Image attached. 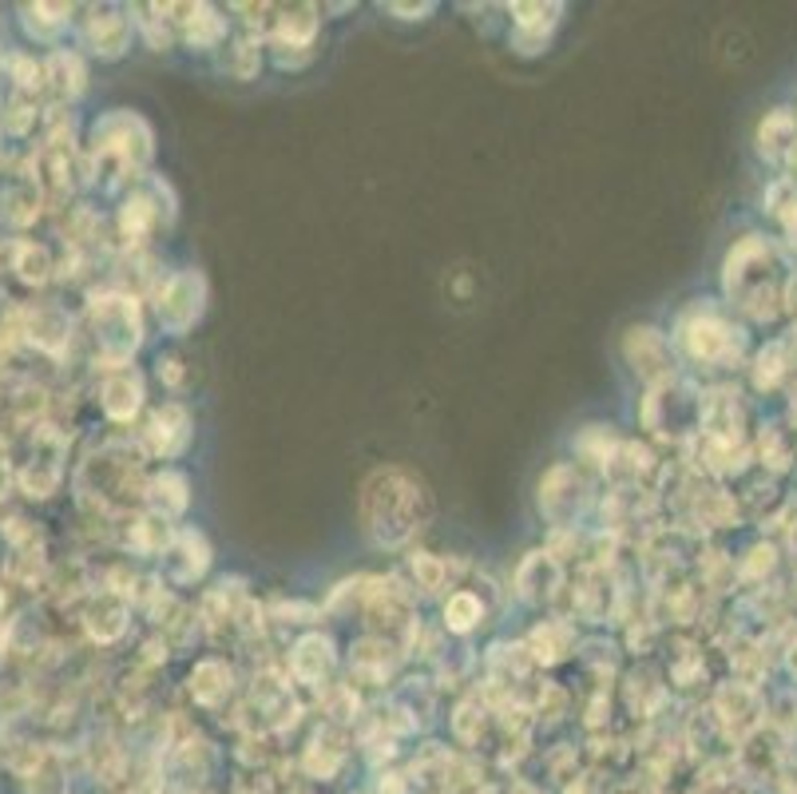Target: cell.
Instances as JSON below:
<instances>
[{"mask_svg": "<svg viewBox=\"0 0 797 794\" xmlns=\"http://www.w3.org/2000/svg\"><path fill=\"white\" fill-rule=\"evenodd\" d=\"M175 218H179V203L171 183L168 179L143 175L136 183V191L123 198V207H119L116 215V227H119V238H123V247L139 250L155 230L175 227Z\"/></svg>", "mask_w": 797, "mask_h": 794, "instance_id": "9", "label": "cell"}, {"mask_svg": "<svg viewBox=\"0 0 797 794\" xmlns=\"http://www.w3.org/2000/svg\"><path fill=\"white\" fill-rule=\"evenodd\" d=\"M444 615V632L449 635H473L476 627L484 624V615H488V608H484V600L476 592H468V588H461V592H453L449 600H444L441 608Z\"/></svg>", "mask_w": 797, "mask_h": 794, "instance_id": "38", "label": "cell"}, {"mask_svg": "<svg viewBox=\"0 0 797 794\" xmlns=\"http://www.w3.org/2000/svg\"><path fill=\"white\" fill-rule=\"evenodd\" d=\"M136 12V29L143 32V44L151 52H171V44L179 40V4H143Z\"/></svg>", "mask_w": 797, "mask_h": 794, "instance_id": "34", "label": "cell"}, {"mask_svg": "<svg viewBox=\"0 0 797 794\" xmlns=\"http://www.w3.org/2000/svg\"><path fill=\"white\" fill-rule=\"evenodd\" d=\"M623 695H627V704L635 715H650L655 707L667 699V684H663V675L655 672V667H631L627 675H623Z\"/></svg>", "mask_w": 797, "mask_h": 794, "instance_id": "36", "label": "cell"}, {"mask_svg": "<svg viewBox=\"0 0 797 794\" xmlns=\"http://www.w3.org/2000/svg\"><path fill=\"white\" fill-rule=\"evenodd\" d=\"M345 759V747H342V734L334 731V727H317L314 734H310V747H305V771L317 774V779H330V774L342 766Z\"/></svg>", "mask_w": 797, "mask_h": 794, "instance_id": "40", "label": "cell"}, {"mask_svg": "<svg viewBox=\"0 0 797 794\" xmlns=\"http://www.w3.org/2000/svg\"><path fill=\"white\" fill-rule=\"evenodd\" d=\"M131 36H136V17L123 9H91L84 20V44L96 52L99 60H119L128 56Z\"/></svg>", "mask_w": 797, "mask_h": 794, "instance_id": "22", "label": "cell"}, {"mask_svg": "<svg viewBox=\"0 0 797 794\" xmlns=\"http://www.w3.org/2000/svg\"><path fill=\"white\" fill-rule=\"evenodd\" d=\"M524 647H528L536 667H560L563 659H571V655L580 652V640H575V627H571L563 615H551V620L531 627Z\"/></svg>", "mask_w": 797, "mask_h": 794, "instance_id": "27", "label": "cell"}, {"mask_svg": "<svg viewBox=\"0 0 797 794\" xmlns=\"http://www.w3.org/2000/svg\"><path fill=\"white\" fill-rule=\"evenodd\" d=\"M317 4H278L270 17V40L278 44H314L317 36Z\"/></svg>", "mask_w": 797, "mask_h": 794, "instance_id": "33", "label": "cell"}, {"mask_svg": "<svg viewBox=\"0 0 797 794\" xmlns=\"http://www.w3.org/2000/svg\"><path fill=\"white\" fill-rule=\"evenodd\" d=\"M556 29H531V24H513V36H508V44H513V52H520V56H540L543 49H548V40Z\"/></svg>", "mask_w": 797, "mask_h": 794, "instance_id": "54", "label": "cell"}, {"mask_svg": "<svg viewBox=\"0 0 797 794\" xmlns=\"http://www.w3.org/2000/svg\"><path fill=\"white\" fill-rule=\"evenodd\" d=\"M143 505H148V513L163 516V521L183 516L191 508L187 473H179V469H159V473H151L148 485H143Z\"/></svg>", "mask_w": 797, "mask_h": 794, "instance_id": "29", "label": "cell"}, {"mask_svg": "<svg viewBox=\"0 0 797 794\" xmlns=\"http://www.w3.org/2000/svg\"><path fill=\"white\" fill-rule=\"evenodd\" d=\"M758 457L762 465L769 469V473H786L789 465H794V449H789V437L786 429L778 426H766L758 437Z\"/></svg>", "mask_w": 797, "mask_h": 794, "instance_id": "48", "label": "cell"}, {"mask_svg": "<svg viewBox=\"0 0 797 794\" xmlns=\"http://www.w3.org/2000/svg\"><path fill=\"white\" fill-rule=\"evenodd\" d=\"M357 521L365 540L381 552H401L433 521V496L421 476L401 465H381L362 481Z\"/></svg>", "mask_w": 797, "mask_h": 794, "instance_id": "1", "label": "cell"}, {"mask_svg": "<svg viewBox=\"0 0 797 794\" xmlns=\"http://www.w3.org/2000/svg\"><path fill=\"white\" fill-rule=\"evenodd\" d=\"M151 155H155V131L139 111L111 108L91 124L88 136V171L96 183L108 191L131 187L148 175Z\"/></svg>", "mask_w": 797, "mask_h": 794, "instance_id": "3", "label": "cell"}, {"mask_svg": "<svg viewBox=\"0 0 797 794\" xmlns=\"http://www.w3.org/2000/svg\"><path fill=\"white\" fill-rule=\"evenodd\" d=\"M84 627H88V635L96 640V644H116V640H123L131 627V600L123 592H111V588H99L96 596L88 600V608H84Z\"/></svg>", "mask_w": 797, "mask_h": 794, "instance_id": "23", "label": "cell"}, {"mask_svg": "<svg viewBox=\"0 0 797 794\" xmlns=\"http://www.w3.org/2000/svg\"><path fill=\"white\" fill-rule=\"evenodd\" d=\"M64 476V437L52 426H36L32 433V457L20 465V489L29 496H52Z\"/></svg>", "mask_w": 797, "mask_h": 794, "instance_id": "19", "label": "cell"}, {"mask_svg": "<svg viewBox=\"0 0 797 794\" xmlns=\"http://www.w3.org/2000/svg\"><path fill=\"white\" fill-rule=\"evenodd\" d=\"M746 421L750 409L734 386H710L702 389V429L699 437L726 441V446H746Z\"/></svg>", "mask_w": 797, "mask_h": 794, "instance_id": "17", "label": "cell"}, {"mask_svg": "<svg viewBox=\"0 0 797 794\" xmlns=\"http://www.w3.org/2000/svg\"><path fill=\"white\" fill-rule=\"evenodd\" d=\"M623 357H627L631 374L650 386H663L670 377H679V354L675 342L659 326H631L623 334Z\"/></svg>", "mask_w": 797, "mask_h": 794, "instance_id": "13", "label": "cell"}, {"mask_svg": "<svg viewBox=\"0 0 797 794\" xmlns=\"http://www.w3.org/2000/svg\"><path fill=\"white\" fill-rule=\"evenodd\" d=\"M714 723L722 727V734L730 739H750L758 731L762 719H766V704H762V691L750 679H726L714 691V704H710Z\"/></svg>", "mask_w": 797, "mask_h": 794, "instance_id": "14", "label": "cell"}, {"mask_svg": "<svg viewBox=\"0 0 797 794\" xmlns=\"http://www.w3.org/2000/svg\"><path fill=\"white\" fill-rule=\"evenodd\" d=\"M513 592L520 604L548 608L556 596H563V560L551 548H531L513 576Z\"/></svg>", "mask_w": 797, "mask_h": 794, "instance_id": "18", "label": "cell"}, {"mask_svg": "<svg viewBox=\"0 0 797 794\" xmlns=\"http://www.w3.org/2000/svg\"><path fill=\"white\" fill-rule=\"evenodd\" d=\"M675 354H682L690 366L699 369H734L746 354V330L734 322L722 307L710 298L690 302L675 318Z\"/></svg>", "mask_w": 797, "mask_h": 794, "instance_id": "5", "label": "cell"}, {"mask_svg": "<svg viewBox=\"0 0 797 794\" xmlns=\"http://www.w3.org/2000/svg\"><path fill=\"white\" fill-rule=\"evenodd\" d=\"M786 667H789V675L797 679V644H789V652H786Z\"/></svg>", "mask_w": 797, "mask_h": 794, "instance_id": "57", "label": "cell"}, {"mask_svg": "<svg viewBox=\"0 0 797 794\" xmlns=\"http://www.w3.org/2000/svg\"><path fill=\"white\" fill-rule=\"evenodd\" d=\"M198 620L211 640H243V635L262 632V608L247 592L243 576H227L198 600Z\"/></svg>", "mask_w": 797, "mask_h": 794, "instance_id": "10", "label": "cell"}, {"mask_svg": "<svg viewBox=\"0 0 797 794\" xmlns=\"http://www.w3.org/2000/svg\"><path fill=\"white\" fill-rule=\"evenodd\" d=\"M247 711L258 715V731H282V727L298 723V711H302V707H298L290 684H282L278 675L262 672L250 679Z\"/></svg>", "mask_w": 797, "mask_h": 794, "instance_id": "21", "label": "cell"}, {"mask_svg": "<svg viewBox=\"0 0 797 794\" xmlns=\"http://www.w3.org/2000/svg\"><path fill=\"white\" fill-rule=\"evenodd\" d=\"M91 322V346L96 362L104 369H128L131 357L143 346V314H139V298L128 290H104L91 298L88 307Z\"/></svg>", "mask_w": 797, "mask_h": 794, "instance_id": "6", "label": "cell"}, {"mask_svg": "<svg viewBox=\"0 0 797 794\" xmlns=\"http://www.w3.org/2000/svg\"><path fill=\"white\" fill-rule=\"evenodd\" d=\"M143 397H148V386H143V374L139 369H111L108 382L99 386V409L108 414V421L116 426H128L136 421L139 409H143Z\"/></svg>", "mask_w": 797, "mask_h": 794, "instance_id": "26", "label": "cell"}, {"mask_svg": "<svg viewBox=\"0 0 797 794\" xmlns=\"http://www.w3.org/2000/svg\"><path fill=\"white\" fill-rule=\"evenodd\" d=\"M207 275L195 267L175 270V275L155 290V318L163 334L171 337H187L198 326V318L207 310Z\"/></svg>", "mask_w": 797, "mask_h": 794, "instance_id": "11", "label": "cell"}, {"mask_svg": "<svg viewBox=\"0 0 797 794\" xmlns=\"http://www.w3.org/2000/svg\"><path fill=\"white\" fill-rule=\"evenodd\" d=\"M20 334L29 337L36 350H44V354H64L72 342V318L56 302H36V307L20 314Z\"/></svg>", "mask_w": 797, "mask_h": 794, "instance_id": "25", "label": "cell"}, {"mask_svg": "<svg viewBox=\"0 0 797 794\" xmlns=\"http://www.w3.org/2000/svg\"><path fill=\"white\" fill-rule=\"evenodd\" d=\"M484 667H488V684L513 691V687L528 684V675L536 664H531V655L524 644H508V640H500V644H493L488 652H484Z\"/></svg>", "mask_w": 797, "mask_h": 794, "instance_id": "32", "label": "cell"}, {"mask_svg": "<svg viewBox=\"0 0 797 794\" xmlns=\"http://www.w3.org/2000/svg\"><path fill=\"white\" fill-rule=\"evenodd\" d=\"M262 49L266 40L258 36V32H243V36L230 40L227 56H223V72H227L230 79H258V72H262Z\"/></svg>", "mask_w": 797, "mask_h": 794, "instance_id": "39", "label": "cell"}, {"mask_svg": "<svg viewBox=\"0 0 797 794\" xmlns=\"http://www.w3.org/2000/svg\"><path fill=\"white\" fill-rule=\"evenodd\" d=\"M409 576H413V592L421 588L424 596H437V592H444V584H449L453 568H449V560H444V556L424 552V548H413V552H409Z\"/></svg>", "mask_w": 797, "mask_h": 794, "instance_id": "42", "label": "cell"}, {"mask_svg": "<svg viewBox=\"0 0 797 794\" xmlns=\"http://www.w3.org/2000/svg\"><path fill=\"white\" fill-rule=\"evenodd\" d=\"M643 429L670 446H690L702 429V389L694 382L670 377L663 386H650L643 397Z\"/></svg>", "mask_w": 797, "mask_h": 794, "instance_id": "7", "label": "cell"}, {"mask_svg": "<svg viewBox=\"0 0 797 794\" xmlns=\"http://www.w3.org/2000/svg\"><path fill=\"white\" fill-rule=\"evenodd\" d=\"M381 12H389L394 20H409V24H413V20H429V17H433L437 4H433V0H424V4H381Z\"/></svg>", "mask_w": 797, "mask_h": 794, "instance_id": "56", "label": "cell"}, {"mask_svg": "<svg viewBox=\"0 0 797 794\" xmlns=\"http://www.w3.org/2000/svg\"><path fill=\"white\" fill-rule=\"evenodd\" d=\"M778 568V548L774 545H754L746 552V560L739 565V576L742 580H750V584H762L769 572Z\"/></svg>", "mask_w": 797, "mask_h": 794, "instance_id": "50", "label": "cell"}, {"mask_svg": "<svg viewBox=\"0 0 797 794\" xmlns=\"http://www.w3.org/2000/svg\"><path fill=\"white\" fill-rule=\"evenodd\" d=\"M211 540L198 528H179L168 552L159 556V580H168L171 588H191L211 572Z\"/></svg>", "mask_w": 797, "mask_h": 794, "instance_id": "15", "label": "cell"}, {"mask_svg": "<svg viewBox=\"0 0 797 794\" xmlns=\"http://www.w3.org/2000/svg\"><path fill=\"white\" fill-rule=\"evenodd\" d=\"M155 374H159V382L168 389H183V377H187V369H183V357H175V354H163L155 362Z\"/></svg>", "mask_w": 797, "mask_h": 794, "instance_id": "55", "label": "cell"}, {"mask_svg": "<svg viewBox=\"0 0 797 794\" xmlns=\"http://www.w3.org/2000/svg\"><path fill=\"white\" fill-rule=\"evenodd\" d=\"M266 49H270L274 68H282V72H302L305 64H314V56H317L314 44H278V40H266Z\"/></svg>", "mask_w": 797, "mask_h": 794, "instance_id": "49", "label": "cell"}, {"mask_svg": "<svg viewBox=\"0 0 797 794\" xmlns=\"http://www.w3.org/2000/svg\"><path fill=\"white\" fill-rule=\"evenodd\" d=\"M513 24H531V29H556L563 17V4H513Z\"/></svg>", "mask_w": 797, "mask_h": 794, "instance_id": "52", "label": "cell"}, {"mask_svg": "<svg viewBox=\"0 0 797 794\" xmlns=\"http://www.w3.org/2000/svg\"><path fill=\"white\" fill-rule=\"evenodd\" d=\"M374 588H377V576H354V580H342V584L330 592V600H325V612L345 615V612H354V608H362L365 612Z\"/></svg>", "mask_w": 797, "mask_h": 794, "instance_id": "45", "label": "cell"}, {"mask_svg": "<svg viewBox=\"0 0 797 794\" xmlns=\"http://www.w3.org/2000/svg\"><path fill=\"white\" fill-rule=\"evenodd\" d=\"M571 612L591 620V624H607L627 615V588L620 572L607 565H583L571 584Z\"/></svg>", "mask_w": 797, "mask_h": 794, "instance_id": "12", "label": "cell"}, {"mask_svg": "<svg viewBox=\"0 0 797 794\" xmlns=\"http://www.w3.org/2000/svg\"><path fill=\"white\" fill-rule=\"evenodd\" d=\"M12 270H17L29 287H44L56 267H52L49 247H40V243H17V250H12Z\"/></svg>", "mask_w": 797, "mask_h": 794, "instance_id": "44", "label": "cell"}, {"mask_svg": "<svg viewBox=\"0 0 797 794\" xmlns=\"http://www.w3.org/2000/svg\"><path fill=\"white\" fill-rule=\"evenodd\" d=\"M44 76H49V88L56 92V99H76L88 84V68L76 52H52L44 60Z\"/></svg>", "mask_w": 797, "mask_h": 794, "instance_id": "37", "label": "cell"}, {"mask_svg": "<svg viewBox=\"0 0 797 794\" xmlns=\"http://www.w3.org/2000/svg\"><path fill=\"white\" fill-rule=\"evenodd\" d=\"M615 449H620V437L611 433V426H583L580 433H575V453H580L588 465L603 469V473H607Z\"/></svg>", "mask_w": 797, "mask_h": 794, "instance_id": "43", "label": "cell"}, {"mask_svg": "<svg viewBox=\"0 0 797 794\" xmlns=\"http://www.w3.org/2000/svg\"><path fill=\"white\" fill-rule=\"evenodd\" d=\"M722 290L739 314L774 322L794 294V267L774 238L742 235L722 262Z\"/></svg>", "mask_w": 797, "mask_h": 794, "instance_id": "2", "label": "cell"}, {"mask_svg": "<svg viewBox=\"0 0 797 794\" xmlns=\"http://www.w3.org/2000/svg\"><path fill=\"white\" fill-rule=\"evenodd\" d=\"M536 508H540L543 525L551 536L575 533L583 525V516L591 513V481L580 465L571 461H556L536 485Z\"/></svg>", "mask_w": 797, "mask_h": 794, "instance_id": "8", "label": "cell"}, {"mask_svg": "<svg viewBox=\"0 0 797 794\" xmlns=\"http://www.w3.org/2000/svg\"><path fill=\"white\" fill-rule=\"evenodd\" d=\"M195 441V417L183 401H163L155 414L148 417V429H143V453L159 457V461H171V457H183Z\"/></svg>", "mask_w": 797, "mask_h": 794, "instance_id": "16", "label": "cell"}, {"mask_svg": "<svg viewBox=\"0 0 797 794\" xmlns=\"http://www.w3.org/2000/svg\"><path fill=\"white\" fill-rule=\"evenodd\" d=\"M588 667H595L600 675H611L615 672V664H620V647L611 644V640H588L583 644V652H575Z\"/></svg>", "mask_w": 797, "mask_h": 794, "instance_id": "53", "label": "cell"}, {"mask_svg": "<svg viewBox=\"0 0 797 794\" xmlns=\"http://www.w3.org/2000/svg\"><path fill=\"white\" fill-rule=\"evenodd\" d=\"M397 664H401V647L381 640V635L365 632L354 644V652H349V679L385 687L397 675Z\"/></svg>", "mask_w": 797, "mask_h": 794, "instance_id": "24", "label": "cell"}, {"mask_svg": "<svg viewBox=\"0 0 797 794\" xmlns=\"http://www.w3.org/2000/svg\"><path fill=\"white\" fill-rule=\"evenodd\" d=\"M758 155L769 163H789L797 155V116L789 108L766 111V119L758 124Z\"/></svg>", "mask_w": 797, "mask_h": 794, "instance_id": "31", "label": "cell"}, {"mask_svg": "<svg viewBox=\"0 0 797 794\" xmlns=\"http://www.w3.org/2000/svg\"><path fill=\"white\" fill-rule=\"evenodd\" d=\"M794 362H789V346L786 342H766L754 357V366H750V377H754V389L769 394V389H778L782 382L789 377Z\"/></svg>", "mask_w": 797, "mask_h": 794, "instance_id": "41", "label": "cell"}, {"mask_svg": "<svg viewBox=\"0 0 797 794\" xmlns=\"http://www.w3.org/2000/svg\"><path fill=\"white\" fill-rule=\"evenodd\" d=\"M484 723H488V704H484L481 695H464L461 704H456L453 711V731L461 743H476L484 731Z\"/></svg>", "mask_w": 797, "mask_h": 794, "instance_id": "47", "label": "cell"}, {"mask_svg": "<svg viewBox=\"0 0 797 794\" xmlns=\"http://www.w3.org/2000/svg\"><path fill=\"white\" fill-rule=\"evenodd\" d=\"M266 615L274 620V624H314L317 615V608L314 604H305V600H270V608H266Z\"/></svg>", "mask_w": 797, "mask_h": 794, "instance_id": "51", "label": "cell"}, {"mask_svg": "<svg viewBox=\"0 0 797 794\" xmlns=\"http://www.w3.org/2000/svg\"><path fill=\"white\" fill-rule=\"evenodd\" d=\"M235 667L227 659H218V655H207V659H198L187 675V695L195 699L198 707H223L235 695Z\"/></svg>", "mask_w": 797, "mask_h": 794, "instance_id": "28", "label": "cell"}, {"mask_svg": "<svg viewBox=\"0 0 797 794\" xmlns=\"http://www.w3.org/2000/svg\"><path fill=\"white\" fill-rule=\"evenodd\" d=\"M24 24H29V32H36L40 40H52L56 32L68 29L72 20V9L68 4H24Z\"/></svg>", "mask_w": 797, "mask_h": 794, "instance_id": "46", "label": "cell"}, {"mask_svg": "<svg viewBox=\"0 0 797 794\" xmlns=\"http://www.w3.org/2000/svg\"><path fill=\"white\" fill-rule=\"evenodd\" d=\"M179 36L187 49L211 52L227 40V17L215 4H179Z\"/></svg>", "mask_w": 797, "mask_h": 794, "instance_id": "30", "label": "cell"}, {"mask_svg": "<svg viewBox=\"0 0 797 794\" xmlns=\"http://www.w3.org/2000/svg\"><path fill=\"white\" fill-rule=\"evenodd\" d=\"M286 667H290V675H294V684L325 691V687H334V675H337V644L322 632L298 635L294 647H290Z\"/></svg>", "mask_w": 797, "mask_h": 794, "instance_id": "20", "label": "cell"}, {"mask_svg": "<svg viewBox=\"0 0 797 794\" xmlns=\"http://www.w3.org/2000/svg\"><path fill=\"white\" fill-rule=\"evenodd\" d=\"M175 533L179 528L171 525V521H163V516L143 508L128 528V545H131V552H139V556H163L171 540H175Z\"/></svg>", "mask_w": 797, "mask_h": 794, "instance_id": "35", "label": "cell"}, {"mask_svg": "<svg viewBox=\"0 0 797 794\" xmlns=\"http://www.w3.org/2000/svg\"><path fill=\"white\" fill-rule=\"evenodd\" d=\"M143 446L139 441H128V437H111L96 453L79 465L76 473V489L84 501L96 505V513H119V508H128L136 496H143V485H148V476H143Z\"/></svg>", "mask_w": 797, "mask_h": 794, "instance_id": "4", "label": "cell"}]
</instances>
